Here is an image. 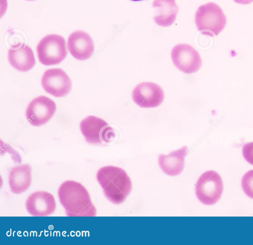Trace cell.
Segmentation results:
<instances>
[{
	"label": "cell",
	"instance_id": "obj_9",
	"mask_svg": "<svg viewBox=\"0 0 253 245\" xmlns=\"http://www.w3.org/2000/svg\"><path fill=\"white\" fill-rule=\"evenodd\" d=\"M41 84L46 92L57 97L68 94L72 87L70 78L60 68L46 70L42 77Z\"/></svg>",
	"mask_w": 253,
	"mask_h": 245
},
{
	"label": "cell",
	"instance_id": "obj_2",
	"mask_svg": "<svg viewBox=\"0 0 253 245\" xmlns=\"http://www.w3.org/2000/svg\"><path fill=\"white\" fill-rule=\"evenodd\" d=\"M96 178L106 197L113 204L123 203L132 189L130 178L123 169L114 166H105L97 171Z\"/></svg>",
	"mask_w": 253,
	"mask_h": 245
},
{
	"label": "cell",
	"instance_id": "obj_17",
	"mask_svg": "<svg viewBox=\"0 0 253 245\" xmlns=\"http://www.w3.org/2000/svg\"><path fill=\"white\" fill-rule=\"evenodd\" d=\"M242 187L245 193L253 199V170L247 171L242 177Z\"/></svg>",
	"mask_w": 253,
	"mask_h": 245
},
{
	"label": "cell",
	"instance_id": "obj_20",
	"mask_svg": "<svg viewBox=\"0 0 253 245\" xmlns=\"http://www.w3.org/2000/svg\"><path fill=\"white\" fill-rule=\"evenodd\" d=\"M133 0V1H139V0Z\"/></svg>",
	"mask_w": 253,
	"mask_h": 245
},
{
	"label": "cell",
	"instance_id": "obj_13",
	"mask_svg": "<svg viewBox=\"0 0 253 245\" xmlns=\"http://www.w3.org/2000/svg\"><path fill=\"white\" fill-rule=\"evenodd\" d=\"M187 151V147L184 146L171 152L167 155L161 154L158 158L160 167L165 174L169 176L180 174L184 167Z\"/></svg>",
	"mask_w": 253,
	"mask_h": 245
},
{
	"label": "cell",
	"instance_id": "obj_14",
	"mask_svg": "<svg viewBox=\"0 0 253 245\" xmlns=\"http://www.w3.org/2000/svg\"><path fill=\"white\" fill-rule=\"evenodd\" d=\"M32 181V168L28 163L13 167L8 174V184L10 191L16 194H21L30 186Z\"/></svg>",
	"mask_w": 253,
	"mask_h": 245
},
{
	"label": "cell",
	"instance_id": "obj_15",
	"mask_svg": "<svg viewBox=\"0 0 253 245\" xmlns=\"http://www.w3.org/2000/svg\"><path fill=\"white\" fill-rule=\"evenodd\" d=\"M8 59L10 65L19 71H28L35 65V59L32 49L29 46L24 44L9 49Z\"/></svg>",
	"mask_w": 253,
	"mask_h": 245
},
{
	"label": "cell",
	"instance_id": "obj_6",
	"mask_svg": "<svg viewBox=\"0 0 253 245\" xmlns=\"http://www.w3.org/2000/svg\"><path fill=\"white\" fill-rule=\"evenodd\" d=\"M80 129L85 140L93 144H100L110 141L115 133L113 129L103 119L89 116L80 123Z\"/></svg>",
	"mask_w": 253,
	"mask_h": 245
},
{
	"label": "cell",
	"instance_id": "obj_7",
	"mask_svg": "<svg viewBox=\"0 0 253 245\" xmlns=\"http://www.w3.org/2000/svg\"><path fill=\"white\" fill-rule=\"evenodd\" d=\"M171 57L175 67L185 74L195 73L202 66L199 52L188 44L180 43L174 46Z\"/></svg>",
	"mask_w": 253,
	"mask_h": 245
},
{
	"label": "cell",
	"instance_id": "obj_11",
	"mask_svg": "<svg viewBox=\"0 0 253 245\" xmlns=\"http://www.w3.org/2000/svg\"><path fill=\"white\" fill-rule=\"evenodd\" d=\"M28 212L35 216H46L53 213L56 209V202L53 196L43 191L31 194L26 202Z\"/></svg>",
	"mask_w": 253,
	"mask_h": 245
},
{
	"label": "cell",
	"instance_id": "obj_8",
	"mask_svg": "<svg viewBox=\"0 0 253 245\" xmlns=\"http://www.w3.org/2000/svg\"><path fill=\"white\" fill-rule=\"evenodd\" d=\"M56 108L54 101L45 96H40L29 104L26 111V118L33 126L42 125L53 117Z\"/></svg>",
	"mask_w": 253,
	"mask_h": 245
},
{
	"label": "cell",
	"instance_id": "obj_12",
	"mask_svg": "<svg viewBox=\"0 0 253 245\" xmlns=\"http://www.w3.org/2000/svg\"><path fill=\"white\" fill-rule=\"evenodd\" d=\"M67 45L72 55L79 60L89 58L94 50L92 38L88 34L83 31L73 32L69 37Z\"/></svg>",
	"mask_w": 253,
	"mask_h": 245
},
{
	"label": "cell",
	"instance_id": "obj_5",
	"mask_svg": "<svg viewBox=\"0 0 253 245\" xmlns=\"http://www.w3.org/2000/svg\"><path fill=\"white\" fill-rule=\"evenodd\" d=\"M37 52L42 64L46 66L58 64L67 54L65 40L59 35H48L37 45Z\"/></svg>",
	"mask_w": 253,
	"mask_h": 245
},
{
	"label": "cell",
	"instance_id": "obj_18",
	"mask_svg": "<svg viewBox=\"0 0 253 245\" xmlns=\"http://www.w3.org/2000/svg\"><path fill=\"white\" fill-rule=\"evenodd\" d=\"M242 153L245 159L253 165V142L246 143L243 146Z\"/></svg>",
	"mask_w": 253,
	"mask_h": 245
},
{
	"label": "cell",
	"instance_id": "obj_16",
	"mask_svg": "<svg viewBox=\"0 0 253 245\" xmlns=\"http://www.w3.org/2000/svg\"><path fill=\"white\" fill-rule=\"evenodd\" d=\"M153 7L155 9L153 19L157 25L168 27L175 21L179 8L175 0H154Z\"/></svg>",
	"mask_w": 253,
	"mask_h": 245
},
{
	"label": "cell",
	"instance_id": "obj_3",
	"mask_svg": "<svg viewBox=\"0 0 253 245\" xmlns=\"http://www.w3.org/2000/svg\"><path fill=\"white\" fill-rule=\"evenodd\" d=\"M195 22L201 34L212 37L218 35L223 30L227 20L221 8L211 2L198 8Z\"/></svg>",
	"mask_w": 253,
	"mask_h": 245
},
{
	"label": "cell",
	"instance_id": "obj_4",
	"mask_svg": "<svg viewBox=\"0 0 253 245\" xmlns=\"http://www.w3.org/2000/svg\"><path fill=\"white\" fill-rule=\"evenodd\" d=\"M223 191L222 178L213 170L203 173L198 179L195 186L197 198L202 204L208 205L216 203L221 198Z\"/></svg>",
	"mask_w": 253,
	"mask_h": 245
},
{
	"label": "cell",
	"instance_id": "obj_19",
	"mask_svg": "<svg viewBox=\"0 0 253 245\" xmlns=\"http://www.w3.org/2000/svg\"><path fill=\"white\" fill-rule=\"evenodd\" d=\"M234 1L241 4H248L253 2V0H234Z\"/></svg>",
	"mask_w": 253,
	"mask_h": 245
},
{
	"label": "cell",
	"instance_id": "obj_1",
	"mask_svg": "<svg viewBox=\"0 0 253 245\" xmlns=\"http://www.w3.org/2000/svg\"><path fill=\"white\" fill-rule=\"evenodd\" d=\"M58 195L68 216H94L96 209L85 187L73 180L63 182Z\"/></svg>",
	"mask_w": 253,
	"mask_h": 245
},
{
	"label": "cell",
	"instance_id": "obj_10",
	"mask_svg": "<svg viewBox=\"0 0 253 245\" xmlns=\"http://www.w3.org/2000/svg\"><path fill=\"white\" fill-rule=\"evenodd\" d=\"M164 92L158 84L151 82L138 84L132 92L134 102L144 108H155L160 105L164 99Z\"/></svg>",
	"mask_w": 253,
	"mask_h": 245
},
{
	"label": "cell",
	"instance_id": "obj_21",
	"mask_svg": "<svg viewBox=\"0 0 253 245\" xmlns=\"http://www.w3.org/2000/svg\"></svg>",
	"mask_w": 253,
	"mask_h": 245
}]
</instances>
